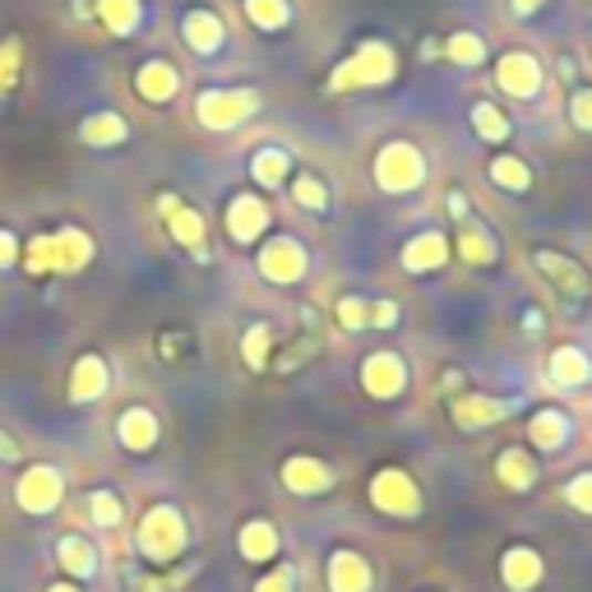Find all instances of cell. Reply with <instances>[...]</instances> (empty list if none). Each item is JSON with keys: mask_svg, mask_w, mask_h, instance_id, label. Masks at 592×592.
Listing matches in <instances>:
<instances>
[{"mask_svg": "<svg viewBox=\"0 0 592 592\" xmlns=\"http://www.w3.org/2000/svg\"><path fill=\"white\" fill-rule=\"evenodd\" d=\"M292 195H297V204H305V209H324V186L315 181V176H297Z\"/></svg>", "mask_w": 592, "mask_h": 592, "instance_id": "34", "label": "cell"}, {"mask_svg": "<svg viewBox=\"0 0 592 592\" xmlns=\"http://www.w3.org/2000/svg\"><path fill=\"white\" fill-rule=\"evenodd\" d=\"M282 172H288V158H282L278 148H264V153H255V176H260L264 186H278V181H282Z\"/></svg>", "mask_w": 592, "mask_h": 592, "instance_id": "29", "label": "cell"}, {"mask_svg": "<svg viewBox=\"0 0 592 592\" xmlns=\"http://www.w3.org/2000/svg\"><path fill=\"white\" fill-rule=\"evenodd\" d=\"M273 551H278V532H273V523L255 519V523L241 528V555H246V560H269Z\"/></svg>", "mask_w": 592, "mask_h": 592, "instance_id": "20", "label": "cell"}, {"mask_svg": "<svg viewBox=\"0 0 592 592\" xmlns=\"http://www.w3.org/2000/svg\"><path fill=\"white\" fill-rule=\"evenodd\" d=\"M445 237H417V246H407L403 250V264L407 269H430V264H440L445 260Z\"/></svg>", "mask_w": 592, "mask_h": 592, "instance_id": "23", "label": "cell"}, {"mask_svg": "<svg viewBox=\"0 0 592 592\" xmlns=\"http://www.w3.org/2000/svg\"><path fill=\"white\" fill-rule=\"evenodd\" d=\"M500 89L513 93V97H532L537 89H542V70H537V61L528 56V51H509V56L500 61Z\"/></svg>", "mask_w": 592, "mask_h": 592, "instance_id": "9", "label": "cell"}, {"mask_svg": "<svg viewBox=\"0 0 592 592\" xmlns=\"http://www.w3.org/2000/svg\"><path fill=\"white\" fill-rule=\"evenodd\" d=\"M537 264H542L547 273H551V282H555V288L560 292H570V297H588L592 292V282L570 264V260H564V255H555V250H542V255H537Z\"/></svg>", "mask_w": 592, "mask_h": 592, "instance_id": "17", "label": "cell"}, {"mask_svg": "<svg viewBox=\"0 0 592 592\" xmlns=\"http://www.w3.org/2000/svg\"><path fill=\"white\" fill-rule=\"evenodd\" d=\"M445 51H449V56H454L458 65H477V61L486 56V46H481V38H472V33H454Z\"/></svg>", "mask_w": 592, "mask_h": 592, "instance_id": "30", "label": "cell"}, {"mask_svg": "<svg viewBox=\"0 0 592 592\" xmlns=\"http://www.w3.org/2000/svg\"><path fill=\"white\" fill-rule=\"evenodd\" d=\"M260 269H264L273 282H292V278H301V269H305V255H301L292 241H278V246L264 250Z\"/></svg>", "mask_w": 592, "mask_h": 592, "instance_id": "18", "label": "cell"}, {"mask_svg": "<svg viewBox=\"0 0 592 592\" xmlns=\"http://www.w3.org/2000/svg\"><path fill=\"white\" fill-rule=\"evenodd\" d=\"M89 513H93L97 528H116V523H121V500H116L112 491H93V496H89Z\"/></svg>", "mask_w": 592, "mask_h": 592, "instance_id": "27", "label": "cell"}, {"mask_svg": "<svg viewBox=\"0 0 592 592\" xmlns=\"http://www.w3.org/2000/svg\"><path fill=\"white\" fill-rule=\"evenodd\" d=\"M19 454H23V449H19L14 440H10V435H6V430H0V463H14Z\"/></svg>", "mask_w": 592, "mask_h": 592, "instance_id": "41", "label": "cell"}, {"mask_svg": "<svg viewBox=\"0 0 592 592\" xmlns=\"http://www.w3.org/2000/svg\"><path fill=\"white\" fill-rule=\"evenodd\" d=\"M19 255H23V241L14 237V231L0 227V273L14 269V264H19Z\"/></svg>", "mask_w": 592, "mask_h": 592, "instance_id": "36", "label": "cell"}, {"mask_svg": "<svg viewBox=\"0 0 592 592\" xmlns=\"http://www.w3.org/2000/svg\"><path fill=\"white\" fill-rule=\"evenodd\" d=\"M23 260H29L33 273H74L93 260V241L80 227H61L56 237H38Z\"/></svg>", "mask_w": 592, "mask_h": 592, "instance_id": "1", "label": "cell"}, {"mask_svg": "<svg viewBox=\"0 0 592 592\" xmlns=\"http://www.w3.org/2000/svg\"><path fill=\"white\" fill-rule=\"evenodd\" d=\"M537 574H542V560H537V551H509V555H505V583H509L513 592L532 588Z\"/></svg>", "mask_w": 592, "mask_h": 592, "instance_id": "21", "label": "cell"}, {"mask_svg": "<svg viewBox=\"0 0 592 592\" xmlns=\"http://www.w3.org/2000/svg\"><path fill=\"white\" fill-rule=\"evenodd\" d=\"M491 176H496L500 186H509V190H528V181H532L528 167H523L519 158H500V163L491 167Z\"/></svg>", "mask_w": 592, "mask_h": 592, "instance_id": "32", "label": "cell"}, {"mask_svg": "<svg viewBox=\"0 0 592 592\" xmlns=\"http://www.w3.org/2000/svg\"><path fill=\"white\" fill-rule=\"evenodd\" d=\"M255 592H292V570H278V574H269Z\"/></svg>", "mask_w": 592, "mask_h": 592, "instance_id": "39", "label": "cell"}, {"mask_svg": "<svg viewBox=\"0 0 592 592\" xmlns=\"http://www.w3.org/2000/svg\"><path fill=\"white\" fill-rule=\"evenodd\" d=\"M564 500H570L574 509H583V513H592V472H588V477H579V481H570V491H564Z\"/></svg>", "mask_w": 592, "mask_h": 592, "instance_id": "37", "label": "cell"}, {"mask_svg": "<svg viewBox=\"0 0 592 592\" xmlns=\"http://www.w3.org/2000/svg\"><path fill=\"white\" fill-rule=\"evenodd\" d=\"M181 547H186L181 513H176L172 505H153L144 513V523H139V551L148 560H172V555H181Z\"/></svg>", "mask_w": 592, "mask_h": 592, "instance_id": "2", "label": "cell"}, {"mask_svg": "<svg viewBox=\"0 0 592 592\" xmlns=\"http://www.w3.org/2000/svg\"><path fill=\"white\" fill-rule=\"evenodd\" d=\"M537 6H542V0H513V10H519V14H532Z\"/></svg>", "mask_w": 592, "mask_h": 592, "instance_id": "42", "label": "cell"}, {"mask_svg": "<svg viewBox=\"0 0 592 592\" xmlns=\"http://www.w3.org/2000/svg\"><path fill=\"white\" fill-rule=\"evenodd\" d=\"M422 153L417 148H407V144H394V148H384V158H380V186L384 190H407V186H422Z\"/></svg>", "mask_w": 592, "mask_h": 592, "instance_id": "5", "label": "cell"}, {"mask_svg": "<svg viewBox=\"0 0 592 592\" xmlns=\"http://www.w3.org/2000/svg\"><path fill=\"white\" fill-rule=\"evenodd\" d=\"M46 592H80V588H74V583H51Z\"/></svg>", "mask_w": 592, "mask_h": 592, "instance_id": "43", "label": "cell"}, {"mask_svg": "<svg viewBox=\"0 0 592 592\" xmlns=\"http://www.w3.org/2000/svg\"><path fill=\"white\" fill-rule=\"evenodd\" d=\"M116 440L125 449H135V454L153 449V445H158V417H153L148 407H125L121 422H116Z\"/></svg>", "mask_w": 592, "mask_h": 592, "instance_id": "8", "label": "cell"}, {"mask_svg": "<svg viewBox=\"0 0 592 592\" xmlns=\"http://www.w3.org/2000/svg\"><path fill=\"white\" fill-rule=\"evenodd\" d=\"M472 125H477V135H481V139H491V144H500V139L509 135L505 116H500L496 107H486V102H481V107H472Z\"/></svg>", "mask_w": 592, "mask_h": 592, "instance_id": "26", "label": "cell"}, {"mask_svg": "<svg viewBox=\"0 0 592 592\" xmlns=\"http://www.w3.org/2000/svg\"><path fill=\"white\" fill-rule=\"evenodd\" d=\"M19 80V42H6L0 46V93H10Z\"/></svg>", "mask_w": 592, "mask_h": 592, "instance_id": "35", "label": "cell"}, {"mask_svg": "<svg viewBox=\"0 0 592 592\" xmlns=\"http://www.w3.org/2000/svg\"><path fill=\"white\" fill-rule=\"evenodd\" d=\"M329 570H343V579H333V592H366V574H362V560L356 555H333Z\"/></svg>", "mask_w": 592, "mask_h": 592, "instance_id": "24", "label": "cell"}, {"mask_svg": "<svg viewBox=\"0 0 592 592\" xmlns=\"http://www.w3.org/2000/svg\"><path fill=\"white\" fill-rule=\"evenodd\" d=\"M282 481H288L292 491L305 496V491H324V486H329V472L315 468V458H292L288 468H282Z\"/></svg>", "mask_w": 592, "mask_h": 592, "instance_id": "22", "label": "cell"}, {"mask_svg": "<svg viewBox=\"0 0 592 592\" xmlns=\"http://www.w3.org/2000/svg\"><path fill=\"white\" fill-rule=\"evenodd\" d=\"M246 14H250V23H260V29H282V23H288V6H282V0H246Z\"/></svg>", "mask_w": 592, "mask_h": 592, "instance_id": "25", "label": "cell"}, {"mask_svg": "<svg viewBox=\"0 0 592 592\" xmlns=\"http://www.w3.org/2000/svg\"><path fill=\"white\" fill-rule=\"evenodd\" d=\"M260 102H255V93H246V89H214V93H204L199 97V121L209 125V131H231L237 121H246Z\"/></svg>", "mask_w": 592, "mask_h": 592, "instance_id": "4", "label": "cell"}, {"mask_svg": "<svg viewBox=\"0 0 592 592\" xmlns=\"http://www.w3.org/2000/svg\"><path fill=\"white\" fill-rule=\"evenodd\" d=\"M551 375H555L560 384H579V380H588V366L579 362V352H574V347H564V352H555Z\"/></svg>", "mask_w": 592, "mask_h": 592, "instance_id": "28", "label": "cell"}, {"mask_svg": "<svg viewBox=\"0 0 592 592\" xmlns=\"http://www.w3.org/2000/svg\"><path fill=\"white\" fill-rule=\"evenodd\" d=\"M107 384H112L107 362L89 352V356H80V362H74V371H70V398H74V403H93V398L107 394Z\"/></svg>", "mask_w": 592, "mask_h": 592, "instance_id": "7", "label": "cell"}, {"mask_svg": "<svg viewBox=\"0 0 592 592\" xmlns=\"http://www.w3.org/2000/svg\"><path fill=\"white\" fill-rule=\"evenodd\" d=\"M532 435H537V440H542V445H560L564 435H570V422H564L560 412H542V417L532 422Z\"/></svg>", "mask_w": 592, "mask_h": 592, "instance_id": "31", "label": "cell"}, {"mask_svg": "<svg viewBox=\"0 0 592 592\" xmlns=\"http://www.w3.org/2000/svg\"><path fill=\"white\" fill-rule=\"evenodd\" d=\"M264 222H269V209L260 199H250V195H241V199H231V209H227V231H231V241H255L264 231Z\"/></svg>", "mask_w": 592, "mask_h": 592, "instance_id": "11", "label": "cell"}, {"mask_svg": "<svg viewBox=\"0 0 592 592\" xmlns=\"http://www.w3.org/2000/svg\"><path fill=\"white\" fill-rule=\"evenodd\" d=\"M246 362H250L255 371L269 362V329H264V324H255V329L246 333Z\"/></svg>", "mask_w": 592, "mask_h": 592, "instance_id": "33", "label": "cell"}, {"mask_svg": "<svg viewBox=\"0 0 592 592\" xmlns=\"http://www.w3.org/2000/svg\"><path fill=\"white\" fill-rule=\"evenodd\" d=\"M574 121L583 125V131H592V93H579L574 97Z\"/></svg>", "mask_w": 592, "mask_h": 592, "instance_id": "40", "label": "cell"}, {"mask_svg": "<svg viewBox=\"0 0 592 592\" xmlns=\"http://www.w3.org/2000/svg\"><path fill=\"white\" fill-rule=\"evenodd\" d=\"M394 74V56L384 42H371L362 46V56H356L343 74H333V89H347V84H375V80H390Z\"/></svg>", "mask_w": 592, "mask_h": 592, "instance_id": "6", "label": "cell"}, {"mask_svg": "<svg viewBox=\"0 0 592 592\" xmlns=\"http://www.w3.org/2000/svg\"><path fill=\"white\" fill-rule=\"evenodd\" d=\"M97 19L107 23L116 38H131L139 29V0H97Z\"/></svg>", "mask_w": 592, "mask_h": 592, "instance_id": "19", "label": "cell"}, {"mask_svg": "<svg viewBox=\"0 0 592 592\" xmlns=\"http://www.w3.org/2000/svg\"><path fill=\"white\" fill-rule=\"evenodd\" d=\"M186 42H190V51H199V56H214V51L222 46V19L209 14V10L186 14Z\"/></svg>", "mask_w": 592, "mask_h": 592, "instance_id": "16", "label": "cell"}, {"mask_svg": "<svg viewBox=\"0 0 592 592\" xmlns=\"http://www.w3.org/2000/svg\"><path fill=\"white\" fill-rule=\"evenodd\" d=\"M339 320H343L347 329H362V324H366V301H356V297L339 301Z\"/></svg>", "mask_w": 592, "mask_h": 592, "instance_id": "38", "label": "cell"}, {"mask_svg": "<svg viewBox=\"0 0 592 592\" xmlns=\"http://www.w3.org/2000/svg\"><path fill=\"white\" fill-rule=\"evenodd\" d=\"M163 222H167V231L181 246H190V250H204V218L195 214V209H186L176 195H163Z\"/></svg>", "mask_w": 592, "mask_h": 592, "instance_id": "10", "label": "cell"}, {"mask_svg": "<svg viewBox=\"0 0 592 592\" xmlns=\"http://www.w3.org/2000/svg\"><path fill=\"white\" fill-rule=\"evenodd\" d=\"M14 500L23 513H51L65 500V477L51 468V463H33V468H23V477L14 486Z\"/></svg>", "mask_w": 592, "mask_h": 592, "instance_id": "3", "label": "cell"}, {"mask_svg": "<svg viewBox=\"0 0 592 592\" xmlns=\"http://www.w3.org/2000/svg\"><path fill=\"white\" fill-rule=\"evenodd\" d=\"M135 89H139V97H148V102H172L176 89H181V80H176V70H172L167 61H148V65L135 74Z\"/></svg>", "mask_w": 592, "mask_h": 592, "instance_id": "14", "label": "cell"}, {"mask_svg": "<svg viewBox=\"0 0 592 592\" xmlns=\"http://www.w3.org/2000/svg\"><path fill=\"white\" fill-rule=\"evenodd\" d=\"M56 560L70 579H93L97 574V547L89 537H61L56 542Z\"/></svg>", "mask_w": 592, "mask_h": 592, "instance_id": "12", "label": "cell"}, {"mask_svg": "<svg viewBox=\"0 0 592 592\" xmlns=\"http://www.w3.org/2000/svg\"><path fill=\"white\" fill-rule=\"evenodd\" d=\"M125 135H131V125H125V116H116V112H93V116H84V125H80V139L93 144V148L125 144Z\"/></svg>", "mask_w": 592, "mask_h": 592, "instance_id": "13", "label": "cell"}, {"mask_svg": "<svg viewBox=\"0 0 592 592\" xmlns=\"http://www.w3.org/2000/svg\"><path fill=\"white\" fill-rule=\"evenodd\" d=\"M362 380H366V390H371V394H380V398H394V394L403 390V366L394 362V356L375 352L371 362L362 366Z\"/></svg>", "mask_w": 592, "mask_h": 592, "instance_id": "15", "label": "cell"}]
</instances>
